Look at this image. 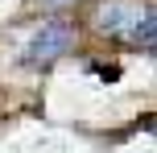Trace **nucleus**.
Returning <instances> with one entry per match:
<instances>
[{
    "instance_id": "obj_1",
    "label": "nucleus",
    "mask_w": 157,
    "mask_h": 153,
    "mask_svg": "<svg viewBox=\"0 0 157 153\" xmlns=\"http://www.w3.org/2000/svg\"><path fill=\"white\" fill-rule=\"evenodd\" d=\"M71 41H75V33H71L66 21H46L29 37V46H25V62L29 66H46V62H54V58H62L66 50H71Z\"/></svg>"
},
{
    "instance_id": "obj_2",
    "label": "nucleus",
    "mask_w": 157,
    "mask_h": 153,
    "mask_svg": "<svg viewBox=\"0 0 157 153\" xmlns=\"http://www.w3.org/2000/svg\"><path fill=\"white\" fill-rule=\"evenodd\" d=\"M136 8H141V4H124V0L103 4V8H99V29H108V33H128V25H132Z\"/></svg>"
},
{
    "instance_id": "obj_3",
    "label": "nucleus",
    "mask_w": 157,
    "mask_h": 153,
    "mask_svg": "<svg viewBox=\"0 0 157 153\" xmlns=\"http://www.w3.org/2000/svg\"><path fill=\"white\" fill-rule=\"evenodd\" d=\"M128 37H132L136 46H145V50L153 46V37H157V13H153L149 4H145V8H136L132 25H128Z\"/></svg>"
},
{
    "instance_id": "obj_4",
    "label": "nucleus",
    "mask_w": 157,
    "mask_h": 153,
    "mask_svg": "<svg viewBox=\"0 0 157 153\" xmlns=\"http://www.w3.org/2000/svg\"><path fill=\"white\" fill-rule=\"evenodd\" d=\"M41 4H50V8H62V4H75V0H41Z\"/></svg>"
}]
</instances>
